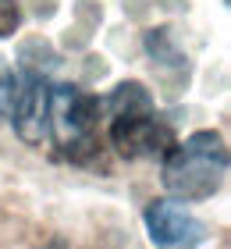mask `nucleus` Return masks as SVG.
I'll return each mask as SVG.
<instances>
[{
    "mask_svg": "<svg viewBox=\"0 0 231 249\" xmlns=\"http://www.w3.org/2000/svg\"><path fill=\"white\" fill-rule=\"evenodd\" d=\"M18 86H21V78L15 75V68L0 57V118H11V107H15Z\"/></svg>",
    "mask_w": 231,
    "mask_h": 249,
    "instance_id": "8",
    "label": "nucleus"
},
{
    "mask_svg": "<svg viewBox=\"0 0 231 249\" xmlns=\"http://www.w3.org/2000/svg\"><path fill=\"white\" fill-rule=\"evenodd\" d=\"M146 53L160 64H185L181 50L175 47V36H171V29H149L146 32Z\"/></svg>",
    "mask_w": 231,
    "mask_h": 249,
    "instance_id": "7",
    "label": "nucleus"
},
{
    "mask_svg": "<svg viewBox=\"0 0 231 249\" xmlns=\"http://www.w3.org/2000/svg\"><path fill=\"white\" fill-rule=\"evenodd\" d=\"M18 25H21V7L15 0H0V39L15 36Z\"/></svg>",
    "mask_w": 231,
    "mask_h": 249,
    "instance_id": "9",
    "label": "nucleus"
},
{
    "mask_svg": "<svg viewBox=\"0 0 231 249\" xmlns=\"http://www.w3.org/2000/svg\"><path fill=\"white\" fill-rule=\"evenodd\" d=\"M46 135L57 146V157L71 164H89L100 150V100L82 86H50Z\"/></svg>",
    "mask_w": 231,
    "mask_h": 249,
    "instance_id": "2",
    "label": "nucleus"
},
{
    "mask_svg": "<svg viewBox=\"0 0 231 249\" xmlns=\"http://www.w3.org/2000/svg\"><path fill=\"white\" fill-rule=\"evenodd\" d=\"M46 107H50V82L46 75L29 68L18 86L15 107H11V121L15 132L25 146H43L46 142Z\"/></svg>",
    "mask_w": 231,
    "mask_h": 249,
    "instance_id": "5",
    "label": "nucleus"
},
{
    "mask_svg": "<svg viewBox=\"0 0 231 249\" xmlns=\"http://www.w3.org/2000/svg\"><path fill=\"white\" fill-rule=\"evenodd\" d=\"M107 110H110V118H118V114H146V110H153V100H149L142 82H121L110 93Z\"/></svg>",
    "mask_w": 231,
    "mask_h": 249,
    "instance_id": "6",
    "label": "nucleus"
},
{
    "mask_svg": "<svg viewBox=\"0 0 231 249\" xmlns=\"http://www.w3.org/2000/svg\"><path fill=\"white\" fill-rule=\"evenodd\" d=\"M228 178V142L221 132L203 128L164 153L160 182L181 203H203L221 192Z\"/></svg>",
    "mask_w": 231,
    "mask_h": 249,
    "instance_id": "1",
    "label": "nucleus"
},
{
    "mask_svg": "<svg viewBox=\"0 0 231 249\" xmlns=\"http://www.w3.org/2000/svg\"><path fill=\"white\" fill-rule=\"evenodd\" d=\"M149 242L157 249H195L206 242V224L175 199H153L142 210Z\"/></svg>",
    "mask_w": 231,
    "mask_h": 249,
    "instance_id": "4",
    "label": "nucleus"
},
{
    "mask_svg": "<svg viewBox=\"0 0 231 249\" xmlns=\"http://www.w3.org/2000/svg\"><path fill=\"white\" fill-rule=\"evenodd\" d=\"M110 146L124 160H142V157L167 153L175 146V132L153 110H146V114H118V118H110Z\"/></svg>",
    "mask_w": 231,
    "mask_h": 249,
    "instance_id": "3",
    "label": "nucleus"
}]
</instances>
